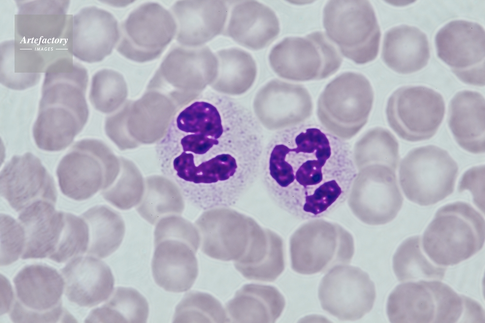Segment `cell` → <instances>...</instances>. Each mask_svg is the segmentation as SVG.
I'll return each instance as SVG.
<instances>
[{
    "mask_svg": "<svg viewBox=\"0 0 485 323\" xmlns=\"http://www.w3.org/2000/svg\"><path fill=\"white\" fill-rule=\"evenodd\" d=\"M247 108L211 94L177 111L155 150L161 171L184 199L203 210L235 204L260 175L265 146Z\"/></svg>",
    "mask_w": 485,
    "mask_h": 323,
    "instance_id": "1",
    "label": "cell"
},
{
    "mask_svg": "<svg viewBox=\"0 0 485 323\" xmlns=\"http://www.w3.org/2000/svg\"><path fill=\"white\" fill-rule=\"evenodd\" d=\"M357 173L345 140L322 125L303 123L274 133L264 146L260 175L279 208L311 219L344 203Z\"/></svg>",
    "mask_w": 485,
    "mask_h": 323,
    "instance_id": "2",
    "label": "cell"
},
{
    "mask_svg": "<svg viewBox=\"0 0 485 323\" xmlns=\"http://www.w3.org/2000/svg\"><path fill=\"white\" fill-rule=\"evenodd\" d=\"M44 77L33 137L39 149L59 151L71 143L87 121L88 77L67 73Z\"/></svg>",
    "mask_w": 485,
    "mask_h": 323,
    "instance_id": "3",
    "label": "cell"
},
{
    "mask_svg": "<svg viewBox=\"0 0 485 323\" xmlns=\"http://www.w3.org/2000/svg\"><path fill=\"white\" fill-rule=\"evenodd\" d=\"M389 321L399 323L483 322L481 306L440 280L403 282L388 296Z\"/></svg>",
    "mask_w": 485,
    "mask_h": 323,
    "instance_id": "4",
    "label": "cell"
},
{
    "mask_svg": "<svg viewBox=\"0 0 485 323\" xmlns=\"http://www.w3.org/2000/svg\"><path fill=\"white\" fill-rule=\"evenodd\" d=\"M422 248L435 264L453 266L479 252L485 242V220L469 203L440 208L424 232Z\"/></svg>",
    "mask_w": 485,
    "mask_h": 323,
    "instance_id": "5",
    "label": "cell"
},
{
    "mask_svg": "<svg viewBox=\"0 0 485 323\" xmlns=\"http://www.w3.org/2000/svg\"><path fill=\"white\" fill-rule=\"evenodd\" d=\"M373 101L372 87L365 76L344 72L330 81L320 94L317 117L328 131L346 140L366 125Z\"/></svg>",
    "mask_w": 485,
    "mask_h": 323,
    "instance_id": "6",
    "label": "cell"
},
{
    "mask_svg": "<svg viewBox=\"0 0 485 323\" xmlns=\"http://www.w3.org/2000/svg\"><path fill=\"white\" fill-rule=\"evenodd\" d=\"M326 35L346 58L358 64L377 56L381 31L368 0H329L323 16Z\"/></svg>",
    "mask_w": 485,
    "mask_h": 323,
    "instance_id": "7",
    "label": "cell"
},
{
    "mask_svg": "<svg viewBox=\"0 0 485 323\" xmlns=\"http://www.w3.org/2000/svg\"><path fill=\"white\" fill-rule=\"evenodd\" d=\"M458 167L448 152L429 145L414 148L401 162L400 185L405 197L420 206L442 200L453 192Z\"/></svg>",
    "mask_w": 485,
    "mask_h": 323,
    "instance_id": "8",
    "label": "cell"
},
{
    "mask_svg": "<svg viewBox=\"0 0 485 323\" xmlns=\"http://www.w3.org/2000/svg\"><path fill=\"white\" fill-rule=\"evenodd\" d=\"M270 64L281 77L296 81L325 79L339 69L342 58L321 31L284 38L272 49Z\"/></svg>",
    "mask_w": 485,
    "mask_h": 323,
    "instance_id": "9",
    "label": "cell"
},
{
    "mask_svg": "<svg viewBox=\"0 0 485 323\" xmlns=\"http://www.w3.org/2000/svg\"><path fill=\"white\" fill-rule=\"evenodd\" d=\"M15 297L10 309L16 323H56L63 314V277L42 264L24 267L14 278Z\"/></svg>",
    "mask_w": 485,
    "mask_h": 323,
    "instance_id": "10",
    "label": "cell"
},
{
    "mask_svg": "<svg viewBox=\"0 0 485 323\" xmlns=\"http://www.w3.org/2000/svg\"><path fill=\"white\" fill-rule=\"evenodd\" d=\"M388 125L403 139L418 142L432 138L445 113L442 95L424 86H404L391 94L387 103Z\"/></svg>",
    "mask_w": 485,
    "mask_h": 323,
    "instance_id": "11",
    "label": "cell"
},
{
    "mask_svg": "<svg viewBox=\"0 0 485 323\" xmlns=\"http://www.w3.org/2000/svg\"><path fill=\"white\" fill-rule=\"evenodd\" d=\"M353 254L351 235L339 226L322 221L305 225L291 241V267L301 274L324 272L346 264Z\"/></svg>",
    "mask_w": 485,
    "mask_h": 323,
    "instance_id": "12",
    "label": "cell"
},
{
    "mask_svg": "<svg viewBox=\"0 0 485 323\" xmlns=\"http://www.w3.org/2000/svg\"><path fill=\"white\" fill-rule=\"evenodd\" d=\"M485 30L478 23L450 21L436 33L437 56L463 82L485 85Z\"/></svg>",
    "mask_w": 485,
    "mask_h": 323,
    "instance_id": "13",
    "label": "cell"
},
{
    "mask_svg": "<svg viewBox=\"0 0 485 323\" xmlns=\"http://www.w3.org/2000/svg\"><path fill=\"white\" fill-rule=\"evenodd\" d=\"M172 14L160 4L144 3L123 22L117 50L131 60L143 62L158 58L177 32Z\"/></svg>",
    "mask_w": 485,
    "mask_h": 323,
    "instance_id": "14",
    "label": "cell"
},
{
    "mask_svg": "<svg viewBox=\"0 0 485 323\" xmlns=\"http://www.w3.org/2000/svg\"><path fill=\"white\" fill-rule=\"evenodd\" d=\"M318 295L323 310L340 320L355 321L371 311L376 292L367 273L356 267L340 265L323 277Z\"/></svg>",
    "mask_w": 485,
    "mask_h": 323,
    "instance_id": "15",
    "label": "cell"
},
{
    "mask_svg": "<svg viewBox=\"0 0 485 323\" xmlns=\"http://www.w3.org/2000/svg\"><path fill=\"white\" fill-rule=\"evenodd\" d=\"M108 155L98 141H77L60 161L56 170L62 193L76 200H85L109 182Z\"/></svg>",
    "mask_w": 485,
    "mask_h": 323,
    "instance_id": "16",
    "label": "cell"
},
{
    "mask_svg": "<svg viewBox=\"0 0 485 323\" xmlns=\"http://www.w3.org/2000/svg\"><path fill=\"white\" fill-rule=\"evenodd\" d=\"M16 39L34 46L51 47L64 40L70 46L73 15L67 0L17 1Z\"/></svg>",
    "mask_w": 485,
    "mask_h": 323,
    "instance_id": "17",
    "label": "cell"
},
{
    "mask_svg": "<svg viewBox=\"0 0 485 323\" xmlns=\"http://www.w3.org/2000/svg\"><path fill=\"white\" fill-rule=\"evenodd\" d=\"M0 180L1 195L16 211L38 200L55 204L54 180L40 159L31 153L13 156L1 171Z\"/></svg>",
    "mask_w": 485,
    "mask_h": 323,
    "instance_id": "18",
    "label": "cell"
},
{
    "mask_svg": "<svg viewBox=\"0 0 485 323\" xmlns=\"http://www.w3.org/2000/svg\"><path fill=\"white\" fill-rule=\"evenodd\" d=\"M119 36L111 13L95 6L83 7L72 16L71 54L85 62H101L111 53Z\"/></svg>",
    "mask_w": 485,
    "mask_h": 323,
    "instance_id": "19",
    "label": "cell"
},
{
    "mask_svg": "<svg viewBox=\"0 0 485 323\" xmlns=\"http://www.w3.org/2000/svg\"><path fill=\"white\" fill-rule=\"evenodd\" d=\"M61 272L66 296L80 307L97 306L107 300L113 291L114 277L110 268L95 257H76Z\"/></svg>",
    "mask_w": 485,
    "mask_h": 323,
    "instance_id": "20",
    "label": "cell"
},
{
    "mask_svg": "<svg viewBox=\"0 0 485 323\" xmlns=\"http://www.w3.org/2000/svg\"><path fill=\"white\" fill-rule=\"evenodd\" d=\"M177 24V39L196 47L219 34L225 24L227 8L223 0H179L172 7Z\"/></svg>",
    "mask_w": 485,
    "mask_h": 323,
    "instance_id": "21",
    "label": "cell"
},
{
    "mask_svg": "<svg viewBox=\"0 0 485 323\" xmlns=\"http://www.w3.org/2000/svg\"><path fill=\"white\" fill-rule=\"evenodd\" d=\"M155 245L151 268L156 284L170 292L189 290L198 273L196 250L186 242L173 239Z\"/></svg>",
    "mask_w": 485,
    "mask_h": 323,
    "instance_id": "22",
    "label": "cell"
},
{
    "mask_svg": "<svg viewBox=\"0 0 485 323\" xmlns=\"http://www.w3.org/2000/svg\"><path fill=\"white\" fill-rule=\"evenodd\" d=\"M18 221L24 228L25 246L22 259H43L54 252L65 225V213L58 212L54 204L38 200L21 211Z\"/></svg>",
    "mask_w": 485,
    "mask_h": 323,
    "instance_id": "23",
    "label": "cell"
},
{
    "mask_svg": "<svg viewBox=\"0 0 485 323\" xmlns=\"http://www.w3.org/2000/svg\"><path fill=\"white\" fill-rule=\"evenodd\" d=\"M254 106L258 114H274L280 119L281 129L304 123L313 110L311 95L304 86L280 80L272 81L261 89Z\"/></svg>",
    "mask_w": 485,
    "mask_h": 323,
    "instance_id": "24",
    "label": "cell"
},
{
    "mask_svg": "<svg viewBox=\"0 0 485 323\" xmlns=\"http://www.w3.org/2000/svg\"><path fill=\"white\" fill-rule=\"evenodd\" d=\"M448 122L457 144L474 154L485 152V98L480 92L463 90L451 100Z\"/></svg>",
    "mask_w": 485,
    "mask_h": 323,
    "instance_id": "25",
    "label": "cell"
},
{
    "mask_svg": "<svg viewBox=\"0 0 485 323\" xmlns=\"http://www.w3.org/2000/svg\"><path fill=\"white\" fill-rule=\"evenodd\" d=\"M279 23L274 12L254 0L236 5L230 15L228 34L236 42L254 50L269 45L278 35Z\"/></svg>",
    "mask_w": 485,
    "mask_h": 323,
    "instance_id": "26",
    "label": "cell"
},
{
    "mask_svg": "<svg viewBox=\"0 0 485 323\" xmlns=\"http://www.w3.org/2000/svg\"><path fill=\"white\" fill-rule=\"evenodd\" d=\"M430 55L427 36L417 27L400 25L391 28L384 35L382 59L399 74H409L422 69L428 63Z\"/></svg>",
    "mask_w": 485,
    "mask_h": 323,
    "instance_id": "27",
    "label": "cell"
},
{
    "mask_svg": "<svg viewBox=\"0 0 485 323\" xmlns=\"http://www.w3.org/2000/svg\"><path fill=\"white\" fill-rule=\"evenodd\" d=\"M0 49L1 84L23 90L38 83L46 69L44 55L38 48L15 38L1 43Z\"/></svg>",
    "mask_w": 485,
    "mask_h": 323,
    "instance_id": "28",
    "label": "cell"
},
{
    "mask_svg": "<svg viewBox=\"0 0 485 323\" xmlns=\"http://www.w3.org/2000/svg\"><path fill=\"white\" fill-rule=\"evenodd\" d=\"M285 306L284 297L275 287L248 284L237 291L226 311L235 323H274Z\"/></svg>",
    "mask_w": 485,
    "mask_h": 323,
    "instance_id": "29",
    "label": "cell"
},
{
    "mask_svg": "<svg viewBox=\"0 0 485 323\" xmlns=\"http://www.w3.org/2000/svg\"><path fill=\"white\" fill-rule=\"evenodd\" d=\"M82 217L89 230L87 254L105 258L117 249L125 232L124 222L117 214L104 206H95L85 212Z\"/></svg>",
    "mask_w": 485,
    "mask_h": 323,
    "instance_id": "30",
    "label": "cell"
},
{
    "mask_svg": "<svg viewBox=\"0 0 485 323\" xmlns=\"http://www.w3.org/2000/svg\"><path fill=\"white\" fill-rule=\"evenodd\" d=\"M218 70L212 87L228 94H240L252 84L257 73L255 62L239 48L223 49L216 53Z\"/></svg>",
    "mask_w": 485,
    "mask_h": 323,
    "instance_id": "31",
    "label": "cell"
},
{
    "mask_svg": "<svg viewBox=\"0 0 485 323\" xmlns=\"http://www.w3.org/2000/svg\"><path fill=\"white\" fill-rule=\"evenodd\" d=\"M102 306L93 309L86 323H136L147 321L149 306L146 299L136 290L119 287Z\"/></svg>",
    "mask_w": 485,
    "mask_h": 323,
    "instance_id": "32",
    "label": "cell"
},
{
    "mask_svg": "<svg viewBox=\"0 0 485 323\" xmlns=\"http://www.w3.org/2000/svg\"><path fill=\"white\" fill-rule=\"evenodd\" d=\"M426 256L422 250L420 236L409 237L403 242L393 258V271L398 280L405 282L442 279L446 268L435 264Z\"/></svg>",
    "mask_w": 485,
    "mask_h": 323,
    "instance_id": "33",
    "label": "cell"
},
{
    "mask_svg": "<svg viewBox=\"0 0 485 323\" xmlns=\"http://www.w3.org/2000/svg\"><path fill=\"white\" fill-rule=\"evenodd\" d=\"M353 157L357 169L382 165L396 171L400 159L398 142L388 129L376 127L369 130L356 144Z\"/></svg>",
    "mask_w": 485,
    "mask_h": 323,
    "instance_id": "34",
    "label": "cell"
},
{
    "mask_svg": "<svg viewBox=\"0 0 485 323\" xmlns=\"http://www.w3.org/2000/svg\"><path fill=\"white\" fill-rule=\"evenodd\" d=\"M229 319L220 302L207 293H187L177 306L174 323H226Z\"/></svg>",
    "mask_w": 485,
    "mask_h": 323,
    "instance_id": "35",
    "label": "cell"
},
{
    "mask_svg": "<svg viewBox=\"0 0 485 323\" xmlns=\"http://www.w3.org/2000/svg\"><path fill=\"white\" fill-rule=\"evenodd\" d=\"M89 230L83 218L65 213V225L61 238L54 252L48 258L58 263H63L87 251Z\"/></svg>",
    "mask_w": 485,
    "mask_h": 323,
    "instance_id": "36",
    "label": "cell"
},
{
    "mask_svg": "<svg viewBox=\"0 0 485 323\" xmlns=\"http://www.w3.org/2000/svg\"><path fill=\"white\" fill-rule=\"evenodd\" d=\"M25 233L21 224L11 216H0V265L7 266L21 257L25 246Z\"/></svg>",
    "mask_w": 485,
    "mask_h": 323,
    "instance_id": "37",
    "label": "cell"
},
{
    "mask_svg": "<svg viewBox=\"0 0 485 323\" xmlns=\"http://www.w3.org/2000/svg\"><path fill=\"white\" fill-rule=\"evenodd\" d=\"M485 166L473 167L467 170L459 182V189H469L473 196L474 203L479 207L484 204Z\"/></svg>",
    "mask_w": 485,
    "mask_h": 323,
    "instance_id": "38",
    "label": "cell"
}]
</instances>
